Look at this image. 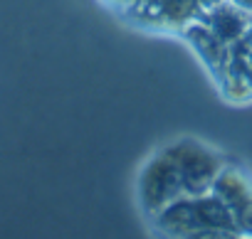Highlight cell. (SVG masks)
<instances>
[{
	"instance_id": "obj_1",
	"label": "cell",
	"mask_w": 252,
	"mask_h": 239,
	"mask_svg": "<svg viewBox=\"0 0 252 239\" xmlns=\"http://www.w3.org/2000/svg\"><path fill=\"white\" fill-rule=\"evenodd\" d=\"M154 224L168 237H186V234H198L208 229H235L232 214L225 205V200L215 192H200V195H186L168 207H163L156 217Z\"/></svg>"
},
{
	"instance_id": "obj_2",
	"label": "cell",
	"mask_w": 252,
	"mask_h": 239,
	"mask_svg": "<svg viewBox=\"0 0 252 239\" xmlns=\"http://www.w3.org/2000/svg\"><path fill=\"white\" fill-rule=\"evenodd\" d=\"M168 158L173 160L176 170L181 173V180L186 185V195H200L213 190L215 180L225 170V158L215 153L213 148L198 143V141H178L168 148H163Z\"/></svg>"
},
{
	"instance_id": "obj_3",
	"label": "cell",
	"mask_w": 252,
	"mask_h": 239,
	"mask_svg": "<svg viewBox=\"0 0 252 239\" xmlns=\"http://www.w3.org/2000/svg\"><path fill=\"white\" fill-rule=\"evenodd\" d=\"M139 197H141L144 210L151 217H156L171 202L186 197V185L181 180V173L176 170V165L166 151L156 153L149 160V165L144 168V173L139 178Z\"/></svg>"
},
{
	"instance_id": "obj_4",
	"label": "cell",
	"mask_w": 252,
	"mask_h": 239,
	"mask_svg": "<svg viewBox=\"0 0 252 239\" xmlns=\"http://www.w3.org/2000/svg\"><path fill=\"white\" fill-rule=\"evenodd\" d=\"M213 190L225 200L235 229L245 237H252V180L240 173L237 168L225 165V170L220 173V178L215 180Z\"/></svg>"
},
{
	"instance_id": "obj_5",
	"label": "cell",
	"mask_w": 252,
	"mask_h": 239,
	"mask_svg": "<svg viewBox=\"0 0 252 239\" xmlns=\"http://www.w3.org/2000/svg\"><path fill=\"white\" fill-rule=\"evenodd\" d=\"M245 10L235 8V5H218L213 8L210 18H208V27L210 32L222 40V42H230V40H237L245 30H247V18L242 15Z\"/></svg>"
},
{
	"instance_id": "obj_6",
	"label": "cell",
	"mask_w": 252,
	"mask_h": 239,
	"mask_svg": "<svg viewBox=\"0 0 252 239\" xmlns=\"http://www.w3.org/2000/svg\"><path fill=\"white\" fill-rule=\"evenodd\" d=\"M176 239H252V237H245L237 229H208V232L186 234V237H176Z\"/></svg>"
},
{
	"instance_id": "obj_7",
	"label": "cell",
	"mask_w": 252,
	"mask_h": 239,
	"mask_svg": "<svg viewBox=\"0 0 252 239\" xmlns=\"http://www.w3.org/2000/svg\"><path fill=\"white\" fill-rule=\"evenodd\" d=\"M232 5L245 10V13H252V0H232Z\"/></svg>"
},
{
	"instance_id": "obj_8",
	"label": "cell",
	"mask_w": 252,
	"mask_h": 239,
	"mask_svg": "<svg viewBox=\"0 0 252 239\" xmlns=\"http://www.w3.org/2000/svg\"><path fill=\"white\" fill-rule=\"evenodd\" d=\"M198 3L203 8H218V5H222V0H198Z\"/></svg>"
},
{
	"instance_id": "obj_9",
	"label": "cell",
	"mask_w": 252,
	"mask_h": 239,
	"mask_svg": "<svg viewBox=\"0 0 252 239\" xmlns=\"http://www.w3.org/2000/svg\"><path fill=\"white\" fill-rule=\"evenodd\" d=\"M250 40H252V27H250Z\"/></svg>"
}]
</instances>
